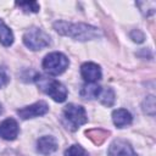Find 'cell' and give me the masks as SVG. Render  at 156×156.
<instances>
[{
	"instance_id": "7",
	"label": "cell",
	"mask_w": 156,
	"mask_h": 156,
	"mask_svg": "<svg viewBox=\"0 0 156 156\" xmlns=\"http://www.w3.org/2000/svg\"><path fill=\"white\" fill-rule=\"evenodd\" d=\"M108 156H136V154L129 143L117 139L111 143L108 147Z\"/></svg>"
},
{
	"instance_id": "23",
	"label": "cell",
	"mask_w": 156,
	"mask_h": 156,
	"mask_svg": "<svg viewBox=\"0 0 156 156\" xmlns=\"http://www.w3.org/2000/svg\"><path fill=\"white\" fill-rule=\"evenodd\" d=\"M2 113V106H1V104H0V115Z\"/></svg>"
},
{
	"instance_id": "1",
	"label": "cell",
	"mask_w": 156,
	"mask_h": 156,
	"mask_svg": "<svg viewBox=\"0 0 156 156\" xmlns=\"http://www.w3.org/2000/svg\"><path fill=\"white\" fill-rule=\"evenodd\" d=\"M54 28L58 34L80 41H87L100 37V32L98 30V28L87 23H71L66 21H56L54 23Z\"/></svg>"
},
{
	"instance_id": "22",
	"label": "cell",
	"mask_w": 156,
	"mask_h": 156,
	"mask_svg": "<svg viewBox=\"0 0 156 156\" xmlns=\"http://www.w3.org/2000/svg\"><path fill=\"white\" fill-rule=\"evenodd\" d=\"M0 156H23V155L18 154V152H16V151H12V150H7V151L2 152Z\"/></svg>"
},
{
	"instance_id": "17",
	"label": "cell",
	"mask_w": 156,
	"mask_h": 156,
	"mask_svg": "<svg viewBox=\"0 0 156 156\" xmlns=\"http://www.w3.org/2000/svg\"><path fill=\"white\" fill-rule=\"evenodd\" d=\"M18 7H21L24 12H38L39 11V4L37 1H22L16 2Z\"/></svg>"
},
{
	"instance_id": "3",
	"label": "cell",
	"mask_w": 156,
	"mask_h": 156,
	"mask_svg": "<svg viewBox=\"0 0 156 156\" xmlns=\"http://www.w3.org/2000/svg\"><path fill=\"white\" fill-rule=\"evenodd\" d=\"M62 121H63V124L66 126L67 129L74 132L80 126H83L88 122V117H87V112H85L83 106L68 104L63 108Z\"/></svg>"
},
{
	"instance_id": "13",
	"label": "cell",
	"mask_w": 156,
	"mask_h": 156,
	"mask_svg": "<svg viewBox=\"0 0 156 156\" xmlns=\"http://www.w3.org/2000/svg\"><path fill=\"white\" fill-rule=\"evenodd\" d=\"M0 43L4 46H10L13 43L12 30L5 24V22L2 20H0Z\"/></svg>"
},
{
	"instance_id": "9",
	"label": "cell",
	"mask_w": 156,
	"mask_h": 156,
	"mask_svg": "<svg viewBox=\"0 0 156 156\" xmlns=\"http://www.w3.org/2000/svg\"><path fill=\"white\" fill-rule=\"evenodd\" d=\"M18 133L20 128L13 118H6L0 123V138L5 140H15Z\"/></svg>"
},
{
	"instance_id": "20",
	"label": "cell",
	"mask_w": 156,
	"mask_h": 156,
	"mask_svg": "<svg viewBox=\"0 0 156 156\" xmlns=\"http://www.w3.org/2000/svg\"><path fill=\"white\" fill-rule=\"evenodd\" d=\"M130 38H132L134 41H136V43H143L144 39H145V35H144V33H143L141 30L134 29V30H132V33H130Z\"/></svg>"
},
{
	"instance_id": "4",
	"label": "cell",
	"mask_w": 156,
	"mask_h": 156,
	"mask_svg": "<svg viewBox=\"0 0 156 156\" xmlns=\"http://www.w3.org/2000/svg\"><path fill=\"white\" fill-rule=\"evenodd\" d=\"M69 65V60L66 55L58 51L48 54L43 60V68L51 76H58L63 73Z\"/></svg>"
},
{
	"instance_id": "15",
	"label": "cell",
	"mask_w": 156,
	"mask_h": 156,
	"mask_svg": "<svg viewBox=\"0 0 156 156\" xmlns=\"http://www.w3.org/2000/svg\"><path fill=\"white\" fill-rule=\"evenodd\" d=\"M87 135L96 144V145H100L105 141V139L107 138L108 135V132L104 130V129H91V130H88L87 132Z\"/></svg>"
},
{
	"instance_id": "16",
	"label": "cell",
	"mask_w": 156,
	"mask_h": 156,
	"mask_svg": "<svg viewBox=\"0 0 156 156\" xmlns=\"http://www.w3.org/2000/svg\"><path fill=\"white\" fill-rule=\"evenodd\" d=\"M136 6L140 9V11L144 16H150L155 12L156 2L155 1H138Z\"/></svg>"
},
{
	"instance_id": "14",
	"label": "cell",
	"mask_w": 156,
	"mask_h": 156,
	"mask_svg": "<svg viewBox=\"0 0 156 156\" xmlns=\"http://www.w3.org/2000/svg\"><path fill=\"white\" fill-rule=\"evenodd\" d=\"M99 100L102 105L107 106V107H111L113 104H115V100H116V95H115V91L112 88H105V89H101L100 94H99Z\"/></svg>"
},
{
	"instance_id": "10",
	"label": "cell",
	"mask_w": 156,
	"mask_h": 156,
	"mask_svg": "<svg viewBox=\"0 0 156 156\" xmlns=\"http://www.w3.org/2000/svg\"><path fill=\"white\" fill-rule=\"evenodd\" d=\"M57 150V140L51 135H44L37 140V151L41 155H50Z\"/></svg>"
},
{
	"instance_id": "5",
	"label": "cell",
	"mask_w": 156,
	"mask_h": 156,
	"mask_svg": "<svg viewBox=\"0 0 156 156\" xmlns=\"http://www.w3.org/2000/svg\"><path fill=\"white\" fill-rule=\"evenodd\" d=\"M23 43L28 49L38 51V50H41V49L49 46L51 44V40H50L49 34H46L43 29L32 27L24 33Z\"/></svg>"
},
{
	"instance_id": "2",
	"label": "cell",
	"mask_w": 156,
	"mask_h": 156,
	"mask_svg": "<svg viewBox=\"0 0 156 156\" xmlns=\"http://www.w3.org/2000/svg\"><path fill=\"white\" fill-rule=\"evenodd\" d=\"M34 80L39 89L44 91L46 95H49L56 102H63L67 99V89L58 80L43 74H35Z\"/></svg>"
},
{
	"instance_id": "19",
	"label": "cell",
	"mask_w": 156,
	"mask_h": 156,
	"mask_svg": "<svg viewBox=\"0 0 156 156\" xmlns=\"http://www.w3.org/2000/svg\"><path fill=\"white\" fill-rule=\"evenodd\" d=\"M65 156H89V154L79 145H71L65 151Z\"/></svg>"
},
{
	"instance_id": "11",
	"label": "cell",
	"mask_w": 156,
	"mask_h": 156,
	"mask_svg": "<svg viewBox=\"0 0 156 156\" xmlns=\"http://www.w3.org/2000/svg\"><path fill=\"white\" fill-rule=\"evenodd\" d=\"M112 121L117 128H124L132 123L133 117L126 108H117L112 112Z\"/></svg>"
},
{
	"instance_id": "12",
	"label": "cell",
	"mask_w": 156,
	"mask_h": 156,
	"mask_svg": "<svg viewBox=\"0 0 156 156\" xmlns=\"http://www.w3.org/2000/svg\"><path fill=\"white\" fill-rule=\"evenodd\" d=\"M100 91H101V87L98 85L96 83H87L85 85L82 87L79 94L83 99L91 100V99H98Z\"/></svg>"
},
{
	"instance_id": "6",
	"label": "cell",
	"mask_w": 156,
	"mask_h": 156,
	"mask_svg": "<svg viewBox=\"0 0 156 156\" xmlns=\"http://www.w3.org/2000/svg\"><path fill=\"white\" fill-rule=\"evenodd\" d=\"M49 111V106L45 101H38L33 105L29 106H24L22 108L17 110V115L22 118V119H29V118H35L39 116L45 115Z\"/></svg>"
},
{
	"instance_id": "8",
	"label": "cell",
	"mask_w": 156,
	"mask_h": 156,
	"mask_svg": "<svg viewBox=\"0 0 156 156\" xmlns=\"http://www.w3.org/2000/svg\"><path fill=\"white\" fill-rule=\"evenodd\" d=\"M80 74L87 83H95L101 79V68L94 62H85L80 67Z\"/></svg>"
},
{
	"instance_id": "21",
	"label": "cell",
	"mask_w": 156,
	"mask_h": 156,
	"mask_svg": "<svg viewBox=\"0 0 156 156\" xmlns=\"http://www.w3.org/2000/svg\"><path fill=\"white\" fill-rule=\"evenodd\" d=\"M10 82V77L4 72V71H0V88L7 85Z\"/></svg>"
},
{
	"instance_id": "18",
	"label": "cell",
	"mask_w": 156,
	"mask_h": 156,
	"mask_svg": "<svg viewBox=\"0 0 156 156\" xmlns=\"http://www.w3.org/2000/svg\"><path fill=\"white\" fill-rule=\"evenodd\" d=\"M143 110L145 113H147L150 116L155 115V98L152 95L146 96V99L144 100V104H143Z\"/></svg>"
}]
</instances>
